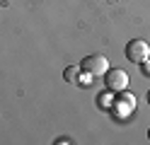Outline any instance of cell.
Returning a JSON list of instances; mask_svg holds the SVG:
<instances>
[{
    "label": "cell",
    "mask_w": 150,
    "mask_h": 145,
    "mask_svg": "<svg viewBox=\"0 0 150 145\" xmlns=\"http://www.w3.org/2000/svg\"><path fill=\"white\" fill-rule=\"evenodd\" d=\"M126 58L131 63H143L145 58H150V44L143 41V39H131L126 44Z\"/></svg>",
    "instance_id": "6da1fadb"
},
{
    "label": "cell",
    "mask_w": 150,
    "mask_h": 145,
    "mask_svg": "<svg viewBox=\"0 0 150 145\" xmlns=\"http://www.w3.org/2000/svg\"><path fill=\"white\" fill-rule=\"evenodd\" d=\"M80 70L87 73V75H102L109 70V61L102 53H95V56H85L80 63Z\"/></svg>",
    "instance_id": "7a4b0ae2"
},
{
    "label": "cell",
    "mask_w": 150,
    "mask_h": 145,
    "mask_svg": "<svg viewBox=\"0 0 150 145\" xmlns=\"http://www.w3.org/2000/svg\"><path fill=\"white\" fill-rule=\"evenodd\" d=\"M104 82H107V90L121 92V90H126V85H128V73L121 70V68H109Z\"/></svg>",
    "instance_id": "3957f363"
},
{
    "label": "cell",
    "mask_w": 150,
    "mask_h": 145,
    "mask_svg": "<svg viewBox=\"0 0 150 145\" xmlns=\"http://www.w3.org/2000/svg\"><path fill=\"white\" fill-rule=\"evenodd\" d=\"M80 68L78 65H68V68H65V70H63V80L65 82H70V85H75V82H80Z\"/></svg>",
    "instance_id": "277c9868"
},
{
    "label": "cell",
    "mask_w": 150,
    "mask_h": 145,
    "mask_svg": "<svg viewBox=\"0 0 150 145\" xmlns=\"http://www.w3.org/2000/svg\"><path fill=\"white\" fill-rule=\"evenodd\" d=\"M121 104H124V106H136V97L133 94H126L124 90H121Z\"/></svg>",
    "instance_id": "5b68a950"
},
{
    "label": "cell",
    "mask_w": 150,
    "mask_h": 145,
    "mask_svg": "<svg viewBox=\"0 0 150 145\" xmlns=\"http://www.w3.org/2000/svg\"><path fill=\"white\" fill-rule=\"evenodd\" d=\"M140 68H143V75H148V77H150V58H145V61L140 63Z\"/></svg>",
    "instance_id": "8992f818"
},
{
    "label": "cell",
    "mask_w": 150,
    "mask_h": 145,
    "mask_svg": "<svg viewBox=\"0 0 150 145\" xmlns=\"http://www.w3.org/2000/svg\"><path fill=\"white\" fill-rule=\"evenodd\" d=\"M145 99H148V104H150V92H148V97H145Z\"/></svg>",
    "instance_id": "52a82bcc"
},
{
    "label": "cell",
    "mask_w": 150,
    "mask_h": 145,
    "mask_svg": "<svg viewBox=\"0 0 150 145\" xmlns=\"http://www.w3.org/2000/svg\"><path fill=\"white\" fill-rule=\"evenodd\" d=\"M148 140H150V128H148Z\"/></svg>",
    "instance_id": "ba28073f"
},
{
    "label": "cell",
    "mask_w": 150,
    "mask_h": 145,
    "mask_svg": "<svg viewBox=\"0 0 150 145\" xmlns=\"http://www.w3.org/2000/svg\"><path fill=\"white\" fill-rule=\"evenodd\" d=\"M104 3H114V0H104Z\"/></svg>",
    "instance_id": "9c48e42d"
}]
</instances>
